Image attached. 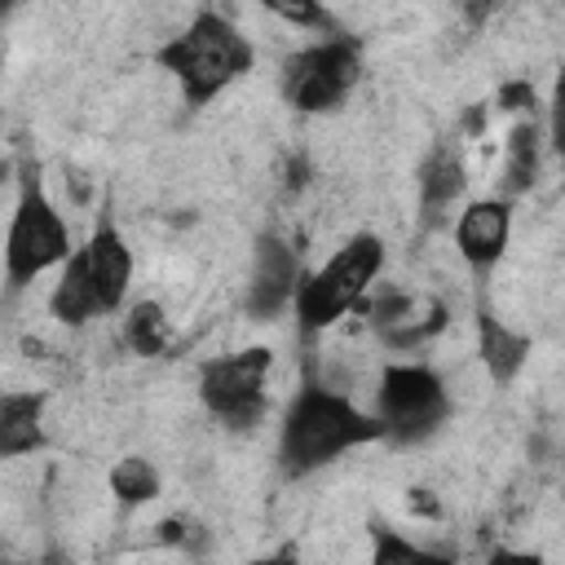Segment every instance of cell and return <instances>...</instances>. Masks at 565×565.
<instances>
[{"label": "cell", "mask_w": 565, "mask_h": 565, "mask_svg": "<svg viewBox=\"0 0 565 565\" xmlns=\"http://www.w3.org/2000/svg\"><path fill=\"white\" fill-rule=\"evenodd\" d=\"M384 437V424L375 415H362L344 393H331L322 384H305L287 415H282V437H278V463L287 477H309L327 468L335 455Z\"/></svg>", "instance_id": "6da1fadb"}, {"label": "cell", "mask_w": 565, "mask_h": 565, "mask_svg": "<svg viewBox=\"0 0 565 565\" xmlns=\"http://www.w3.org/2000/svg\"><path fill=\"white\" fill-rule=\"evenodd\" d=\"M159 66L177 75L181 97L190 106H207L221 97L238 75L252 71V44L247 35L216 9L194 13V22L159 49Z\"/></svg>", "instance_id": "7a4b0ae2"}, {"label": "cell", "mask_w": 565, "mask_h": 565, "mask_svg": "<svg viewBox=\"0 0 565 565\" xmlns=\"http://www.w3.org/2000/svg\"><path fill=\"white\" fill-rule=\"evenodd\" d=\"M384 269V243L375 234H353L344 247H335V256L305 274L296 287V327L300 340H313L318 331H327L344 309L366 300V287L375 282V274Z\"/></svg>", "instance_id": "3957f363"}, {"label": "cell", "mask_w": 565, "mask_h": 565, "mask_svg": "<svg viewBox=\"0 0 565 565\" xmlns=\"http://www.w3.org/2000/svg\"><path fill=\"white\" fill-rule=\"evenodd\" d=\"M71 256L75 252H71V230H66L62 212L49 203L40 177L26 172L22 190H18L13 221H9V238H4V282H9V296H18L26 282H35L44 269L66 265Z\"/></svg>", "instance_id": "277c9868"}, {"label": "cell", "mask_w": 565, "mask_h": 565, "mask_svg": "<svg viewBox=\"0 0 565 565\" xmlns=\"http://www.w3.org/2000/svg\"><path fill=\"white\" fill-rule=\"evenodd\" d=\"M450 415V393L433 366H388L375 388V419L388 441H424Z\"/></svg>", "instance_id": "5b68a950"}, {"label": "cell", "mask_w": 565, "mask_h": 565, "mask_svg": "<svg viewBox=\"0 0 565 565\" xmlns=\"http://www.w3.org/2000/svg\"><path fill=\"white\" fill-rule=\"evenodd\" d=\"M274 353L269 349H243L230 358H212L199 371V397L207 406V415H216L225 428L247 433L265 419V375H269Z\"/></svg>", "instance_id": "8992f818"}, {"label": "cell", "mask_w": 565, "mask_h": 565, "mask_svg": "<svg viewBox=\"0 0 565 565\" xmlns=\"http://www.w3.org/2000/svg\"><path fill=\"white\" fill-rule=\"evenodd\" d=\"M358 71H362V53L353 40L344 35H327L300 53L287 57L282 66V93L296 110L305 115H318V110H335L349 88L358 84Z\"/></svg>", "instance_id": "52a82bcc"}, {"label": "cell", "mask_w": 565, "mask_h": 565, "mask_svg": "<svg viewBox=\"0 0 565 565\" xmlns=\"http://www.w3.org/2000/svg\"><path fill=\"white\" fill-rule=\"evenodd\" d=\"M300 265H296V252L282 234H260L256 247H252V274H247V313L256 322H269L278 318L291 300H296V287H300Z\"/></svg>", "instance_id": "ba28073f"}, {"label": "cell", "mask_w": 565, "mask_h": 565, "mask_svg": "<svg viewBox=\"0 0 565 565\" xmlns=\"http://www.w3.org/2000/svg\"><path fill=\"white\" fill-rule=\"evenodd\" d=\"M508 234H512V203L508 199H477L463 207L459 225H455V243H459V256L486 274L494 269V260L503 256L508 247Z\"/></svg>", "instance_id": "9c48e42d"}, {"label": "cell", "mask_w": 565, "mask_h": 565, "mask_svg": "<svg viewBox=\"0 0 565 565\" xmlns=\"http://www.w3.org/2000/svg\"><path fill=\"white\" fill-rule=\"evenodd\" d=\"M84 252H88V269H93L102 309L115 313V309L124 305V296H128V282H132V252H128L124 234H119L110 221H102V225L93 230V238L84 243Z\"/></svg>", "instance_id": "30bf717a"}, {"label": "cell", "mask_w": 565, "mask_h": 565, "mask_svg": "<svg viewBox=\"0 0 565 565\" xmlns=\"http://www.w3.org/2000/svg\"><path fill=\"white\" fill-rule=\"evenodd\" d=\"M468 177H463V154L450 141H437L428 150V159L419 163V221L437 225L441 212L463 194Z\"/></svg>", "instance_id": "8fae6325"}, {"label": "cell", "mask_w": 565, "mask_h": 565, "mask_svg": "<svg viewBox=\"0 0 565 565\" xmlns=\"http://www.w3.org/2000/svg\"><path fill=\"white\" fill-rule=\"evenodd\" d=\"M49 309H53V318H57V322H66V327H84L88 318L106 313V309H102V296H97V282H93V269H88V252H84V247L62 265V274H57V282H53V296H49Z\"/></svg>", "instance_id": "7c38bea8"}, {"label": "cell", "mask_w": 565, "mask_h": 565, "mask_svg": "<svg viewBox=\"0 0 565 565\" xmlns=\"http://www.w3.org/2000/svg\"><path fill=\"white\" fill-rule=\"evenodd\" d=\"M477 349H481V362H486L490 380H499V384H508L525 366V358H530V340L521 331L503 327L490 313V305L477 309Z\"/></svg>", "instance_id": "4fadbf2b"}, {"label": "cell", "mask_w": 565, "mask_h": 565, "mask_svg": "<svg viewBox=\"0 0 565 565\" xmlns=\"http://www.w3.org/2000/svg\"><path fill=\"white\" fill-rule=\"evenodd\" d=\"M44 397L40 393H4L0 397V455L18 459L44 446Z\"/></svg>", "instance_id": "5bb4252c"}, {"label": "cell", "mask_w": 565, "mask_h": 565, "mask_svg": "<svg viewBox=\"0 0 565 565\" xmlns=\"http://www.w3.org/2000/svg\"><path fill=\"white\" fill-rule=\"evenodd\" d=\"M539 177V124L521 119L508 132V159H503V199L525 194Z\"/></svg>", "instance_id": "9a60e30c"}, {"label": "cell", "mask_w": 565, "mask_h": 565, "mask_svg": "<svg viewBox=\"0 0 565 565\" xmlns=\"http://www.w3.org/2000/svg\"><path fill=\"white\" fill-rule=\"evenodd\" d=\"M168 335H172V327H168V318H163V309H159L154 300H141V305L128 309L124 340H128L132 353H141V358H159V353L168 349Z\"/></svg>", "instance_id": "2e32d148"}, {"label": "cell", "mask_w": 565, "mask_h": 565, "mask_svg": "<svg viewBox=\"0 0 565 565\" xmlns=\"http://www.w3.org/2000/svg\"><path fill=\"white\" fill-rule=\"evenodd\" d=\"M110 494H115L124 508H141V503H150V499L159 494V472H154V463L141 459V455L119 459V463L110 468Z\"/></svg>", "instance_id": "e0dca14e"}, {"label": "cell", "mask_w": 565, "mask_h": 565, "mask_svg": "<svg viewBox=\"0 0 565 565\" xmlns=\"http://www.w3.org/2000/svg\"><path fill=\"white\" fill-rule=\"evenodd\" d=\"M371 565H455V561H450L446 552L415 547V543H406L402 534L375 530V552H371Z\"/></svg>", "instance_id": "ac0fdd59"}, {"label": "cell", "mask_w": 565, "mask_h": 565, "mask_svg": "<svg viewBox=\"0 0 565 565\" xmlns=\"http://www.w3.org/2000/svg\"><path fill=\"white\" fill-rule=\"evenodd\" d=\"M547 132H552V146H556V154H565V71H561V75H556V84H552Z\"/></svg>", "instance_id": "d6986e66"}, {"label": "cell", "mask_w": 565, "mask_h": 565, "mask_svg": "<svg viewBox=\"0 0 565 565\" xmlns=\"http://www.w3.org/2000/svg\"><path fill=\"white\" fill-rule=\"evenodd\" d=\"M525 106H534V88L530 84H503L499 110H525Z\"/></svg>", "instance_id": "ffe728a7"}, {"label": "cell", "mask_w": 565, "mask_h": 565, "mask_svg": "<svg viewBox=\"0 0 565 565\" xmlns=\"http://www.w3.org/2000/svg\"><path fill=\"white\" fill-rule=\"evenodd\" d=\"M490 565H543V556H534V552H512V547H494V552H490Z\"/></svg>", "instance_id": "44dd1931"}, {"label": "cell", "mask_w": 565, "mask_h": 565, "mask_svg": "<svg viewBox=\"0 0 565 565\" xmlns=\"http://www.w3.org/2000/svg\"><path fill=\"white\" fill-rule=\"evenodd\" d=\"M252 565H300V561H296V552H291V547H282V552L260 556V561H252Z\"/></svg>", "instance_id": "7402d4cb"}, {"label": "cell", "mask_w": 565, "mask_h": 565, "mask_svg": "<svg viewBox=\"0 0 565 565\" xmlns=\"http://www.w3.org/2000/svg\"><path fill=\"white\" fill-rule=\"evenodd\" d=\"M411 508H415V512H428V516H437V503H433L424 490H415V494H411Z\"/></svg>", "instance_id": "603a6c76"}, {"label": "cell", "mask_w": 565, "mask_h": 565, "mask_svg": "<svg viewBox=\"0 0 565 565\" xmlns=\"http://www.w3.org/2000/svg\"><path fill=\"white\" fill-rule=\"evenodd\" d=\"M561 159H565V154H561Z\"/></svg>", "instance_id": "cb8c5ba5"}]
</instances>
